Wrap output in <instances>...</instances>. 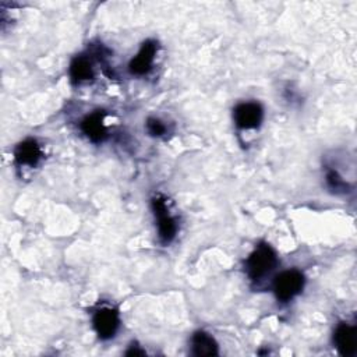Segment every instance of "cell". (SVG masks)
Segmentation results:
<instances>
[{"label": "cell", "instance_id": "obj_1", "mask_svg": "<svg viewBox=\"0 0 357 357\" xmlns=\"http://www.w3.org/2000/svg\"><path fill=\"white\" fill-rule=\"evenodd\" d=\"M276 265H278V255L275 250L269 244L261 243L248 255L245 261V272L250 279L261 280L262 278L269 275Z\"/></svg>", "mask_w": 357, "mask_h": 357}, {"label": "cell", "instance_id": "obj_11", "mask_svg": "<svg viewBox=\"0 0 357 357\" xmlns=\"http://www.w3.org/2000/svg\"><path fill=\"white\" fill-rule=\"evenodd\" d=\"M70 78L74 84H81L93 78V67L88 57L77 56L70 64Z\"/></svg>", "mask_w": 357, "mask_h": 357}, {"label": "cell", "instance_id": "obj_13", "mask_svg": "<svg viewBox=\"0 0 357 357\" xmlns=\"http://www.w3.org/2000/svg\"><path fill=\"white\" fill-rule=\"evenodd\" d=\"M146 130L153 137H160L166 132V126L159 120V119H155V117H149L146 120Z\"/></svg>", "mask_w": 357, "mask_h": 357}, {"label": "cell", "instance_id": "obj_8", "mask_svg": "<svg viewBox=\"0 0 357 357\" xmlns=\"http://www.w3.org/2000/svg\"><path fill=\"white\" fill-rule=\"evenodd\" d=\"M43 153L40 149V145L32 139H24L20 142L14 149V160L18 166H36L38 162L42 159Z\"/></svg>", "mask_w": 357, "mask_h": 357}, {"label": "cell", "instance_id": "obj_14", "mask_svg": "<svg viewBox=\"0 0 357 357\" xmlns=\"http://www.w3.org/2000/svg\"><path fill=\"white\" fill-rule=\"evenodd\" d=\"M145 350L138 349V346H130V349L126 351V356H144Z\"/></svg>", "mask_w": 357, "mask_h": 357}, {"label": "cell", "instance_id": "obj_5", "mask_svg": "<svg viewBox=\"0 0 357 357\" xmlns=\"http://www.w3.org/2000/svg\"><path fill=\"white\" fill-rule=\"evenodd\" d=\"M92 324H93L95 332L100 339L103 340L112 339L116 335L120 325L119 312L114 308L103 307L93 314Z\"/></svg>", "mask_w": 357, "mask_h": 357}, {"label": "cell", "instance_id": "obj_2", "mask_svg": "<svg viewBox=\"0 0 357 357\" xmlns=\"http://www.w3.org/2000/svg\"><path fill=\"white\" fill-rule=\"evenodd\" d=\"M304 283L305 279L300 271L287 269L275 278L273 293L280 303H287L301 293Z\"/></svg>", "mask_w": 357, "mask_h": 357}, {"label": "cell", "instance_id": "obj_10", "mask_svg": "<svg viewBox=\"0 0 357 357\" xmlns=\"http://www.w3.org/2000/svg\"><path fill=\"white\" fill-rule=\"evenodd\" d=\"M191 353L197 357H206V356H218L219 349L218 343L212 335L205 331H197L191 336Z\"/></svg>", "mask_w": 357, "mask_h": 357}, {"label": "cell", "instance_id": "obj_9", "mask_svg": "<svg viewBox=\"0 0 357 357\" xmlns=\"http://www.w3.org/2000/svg\"><path fill=\"white\" fill-rule=\"evenodd\" d=\"M105 112L96 110L88 114L81 121V130L92 142H102L107 137V131L105 127Z\"/></svg>", "mask_w": 357, "mask_h": 357}, {"label": "cell", "instance_id": "obj_12", "mask_svg": "<svg viewBox=\"0 0 357 357\" xmlns=\"http://www.w3.org/2000/svg\"><path fill=\"white\" fill-rule=\"evenodd\" d=\"M326 184L336 194H344V192H347L350 190L349 183L333 169H329L326 172Z\"/></svg>", "mask_w": 357, "mask_h": 357}, {"label": "cell", "instance_id": "obj_6", "mask_svg": "<svg viewBox=\"0 0 357 357\" xmlns=\"http://www.w3.org/2000/svg\"><path fill=\"white\" fill-rule=\"evenodd\" d=\"M333 343L343 357H353L357 353V328L342 322L333 333Z\"/></svg>", "mask_w": 357, "mask_h": 357}, {"label": "cell", "instance_id": "obj_3", "mask_svg": "<svg viewBox=\"0 0 357 357\" xmlns=\"http://www.w3.org/2000/svg\"><path fill=\"white\" fill-rule=\"evenodd\" d=\"M151 206L158 223V237L162 244H169L174 240L177 233V223L174 218L169 213L165 198L162 195H155L151 201Z\"/></svg>", "mask_w": 357, "mask_h": 357}, {"label": "cell", "instance_id": "obj_7", "mask_svg": "<svg viewBox=\"0 0 357 357\" xmlns=\"http://www.w3.org/2000/svg\"><path fill=\"white\" fill-rule=\"evenodd\" d=\"M156 52H158V43L152 39L145 40L141 49L138 50L137 56H134L128 64L130 73L134 75L146 74L152 68Z\"/></svg>", "mask_w": 357, "mask_h": 357}, {"label": "cell", "instance_id": "obj_4", "mask_svg": "<svg viewBox=\"0 0 357 357\" xmlns=\"http://www.w3.org/2000/svg\"><path fill=\"white\" fill-rule=\"evenodd\" d=\"M233 119L238 128H243V130L258 128L264 119V109L257 102H244L234 107Z\"/></svg>", "mask_w": 357, "mask_h": 357}]
</instances>
